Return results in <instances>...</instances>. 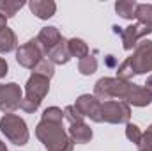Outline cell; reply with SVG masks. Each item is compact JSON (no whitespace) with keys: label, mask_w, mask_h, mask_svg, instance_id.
Segmentation results:
<instances>
[{"label":"cell","mask_w":152,"mask_h":151,"mask_svg":"<svg viewBox=\"0 0 152 151\" xmlns=\"http://www.w3.org/2000/svg\"><path fill=\"white\" fill-rule=\"evenodd\" d=\"M149 71H152V41L142 39L133 55L117 68V78L129 80L134 75H145Z\"/></svg>","instance_id":"cell-1"},{"label":"cell","mask_w":152,"mask_h":151,"mask_svg":"<svg viewBox=\"0 0 152 151\" xmlns=\"http://www.w3.org/2000/svg\"><path fill=\"white\" fill-rule=\"evenodd\" d=\"M36 137L48 151H73L75 142L71 141L69 133L64 130L62 123L44 121L41 119L36 126Z\"/></svg>","instance_id":"cell-2"},{"label":"cell","mask_w":152,"mask_h":151,"mask_svg":"<svg viewBox=\"0 0 152 151\" xmlns=\"http://www.w3.org/2000/svg\"><path fill=\"white\" fill-rule=\"evenodd\" d=\"M133 82L129 80H122L117 76H103L96 82L94 85V96L99 101H110L113 98H118L120 101H126L131 94L133 89Z\"/></svg>","instance_id":"cell-3"},{"label":"cell","mask_w":152,"mask_h":151,"mask_svg":"<svg viewBox=\"0 0 152 151\" xmlns=\"http://www.w3.org/2000/svg\"><path fill=\"white\" fill-rule=\"evenodd\" d=\"M48 91H50V78H46V76H42V75H37V73H32L30 78L27 80L25 98L21 100L20 109L28 114L36 112L41 107L44 96L48 94Z\"/></svg>","instance_id":"cell-4"},{"label":"cell","mask_w":152,"mask_h":151,"mask_svg":"<svg viewBox=\"0 0 152 151\" xmlns=\"http://www.w3.org/2000/svg\"><path fill=\"white\" fill-rule=\"evenodd\" d=\"M0 130L5 135V139L16 146H25L30 139L25 119L16 114H4L0 119Z\"/></svg>","instance_id":"cell-5"},{"label":"cell","mask_w":152,"mask_h":151,"mask_svg":"<svg viewBox=\"0 0 152 151\" xmlns=\"http://www.w3.org/2000/svg\"><path fill=\"white\" fill-rule=\"evenodd\" d=\"M101 119L110 124H127L131 119V107L120 100L101 101Z\"/></svg>","instance_id":"cell-6"},{"label":"cell","mask_w":152,"mask_h":151,"mask_svg":"<svg viewBox=\"0 0 152 151\" xmlns=\"http://www.w3.org/2000/svg\"><path fill=\"white\" fill-rule=\"evenodd\" d=\"M44 59V52L39 44L37 38L27 41L25 44H21L18 50H16V61L20 66L27 68V70H34L39 62Z\"/></svg>","instance_id":"cell-7"},{"label":"cell","mask_w":152,"mask_h":151,"mask_svg":"<svg viewBox=\"0 0 152 151\" xmlns=\"http://www.w3.org/2000/svg\"><path fill=\"white\" fill-rule=\"evenodd\" d=\"M23 100L21 87L16 82L0 84V110L4 114H12L20 109Z\"/></svg>","instance_id":"cell-8"},{"label":"cell","mask_w":152,"mask_h":151,"mask_svg":"<svg viewBox=\"0 0 152 151\" xmlns=\"http://www.w3.org/2000/svg\"><path fill=\"white\" fill-rule=\"evenodd\" d=\"M75 107L83 117H90L94 123H103L101 119V101L94 94H81L75 101Z\"/></svg>","instance_id":"cell-9"},{"label":"cell","mask_w":152,"mask_h":151,"mask_svg":"<svg viewBox=\"0 0 152 151\" xmlns=\"http://www.w3.org/2000/svg\"><path fill=\"white\" fill-rule=\"evenodd\" d=\"M149 34H152V27L142 25V23H133V25L122 29L120 38H122V46H124V50L131 52L133 48L138 46V43H140L142 39L145 38V36H149Z\"/></svg>","instance_id":"cell-10"},{"label":"cell","mask_w":152,"mask_h":151,"mask_svg":"<svg viewBox=\"0 0 152 151\" xmlns=\"http://www.w3.org/2000/svg\"><path fill=\"white\" fill-rule=\"evenodd\" d=\"M62 39L64 38H62V34L58 32L57 27H44L37 34V41L41 44V48H42V52H44V55H48Z\"/></svg>","instance_id":"cell-11"},{"label":"cell","mask_w":152,"mask_h":151,"mask_svg":"<svg viewBox=\"0 0 152 151\" xmlns=\"http://www.w3.org/2000/svg\"><path fill=\"white\" fill-rule=\"evenodd\" d=\"M28 7H30L32 14H36L39 20H48L57 11V4L53 0H30Z\"/></svg>","instance_id":"cell-12"},{"label":"cell","mask_w":152,"mask_h":151,"mask_svg":"<svg viewBox=\"0 0 152 151\" xmlns=\"http://www.w3.org/2000/svg\"><path fill=\"white\" fill-rule=\"evenodd\" d=\"M126 103L131 107H147V105H151L152 103V94L143 87V85H138V84H134L133 85V89H131V94H129V98L126 100Z\"/></svg>","instance_id":"cell-13"},{"label":"cell","mask_w":152,"mask_h":151,"mask_svg":"<svg viewBox=\"0 0 152 151\" xmlns=\"http://www.w3.org/2000/svg\"><path fill=\"white\" fill-rule=\"evenodd\" d=\"M71 141L76 144H87L92 141V128L87 124V123H76V124H69V130H67Z\"/></svg>","instance_id":"cell-14"},{"label":"cell","mask_w":152,"mask_h":151,"mask_svg":"<svg viewBox=\"0 0 152 151\" xmlns=\"http://www.w3.org/2000/svg\"><path fill=\"white\" fill-rule=\"evenodd\" d=\"M48 61L51 64H67L71 61V53H69V48H67V39H62L50 53H48Z\"/></svg>","instance_id":"cell-15"},{"label":"cell","mask_w":152,"mask_h":151,"mask_svg":"<svg viewBox=\"0 0 152 151\" xmlns=\"http://www.w3.org/2000/svg\"><path fill=\"white\" fill-rule=\"evenodd\" d=\"M16 46H18V38L14 30H11L9 27L0 29V53H9L16 50Z\"/></svg>","instance_id":"cell-16"},{"label":"cell","mask_w":152,"mask_h":151,"mask_svg":"<svg viewBox=\"0 0 152 151\" xmlns=\"http://www.w3.org/2000/svg\"><path fill=\"white\" fill-rule=\"evenodd\" d=\"M136 7H138V2H134V0H118V2H115V13L124 20H133L134 14H136Z\"/></svg>","instance_id":"cell-17"},{"label":"cell","mask_w":152,"mask_h":151,"mask_svg":"<svg viewBox=\"0 0 152 151\" xmlns=\"http://www.w3.org/2000/svg\"><path fill=\"white\" fill-rule=\"evenodd\" d=\"M67 48H69V53L71 57H76V59H85L88 55V44L80 38H71L67 39Z\"/></svg>","instance_id":"cell-18"},{"label":"cell","mask_w":152,"mask_h":151,"mask_svg":"<svg viewBox=\"0 0 152 151\" xmlns=\"http://www.w3.org/2000/svg\"><path fill=\"white\" fill-rule=\"evenodd\" d=\"M23 5V0H0V14H4L5 18H12Z\"/></svg>","instance_id":"cell-19"},{"label":"cell","mask_w":152,"mask_h":151,"mask_svg":"<svg viewBox=\"0 0 152 151\" xmlns=\"http://www.w3.org/2000/svg\"><path fill=\"white\" fill-rule=\"evenodd\" d=\"M134 18L138 20V23L152 27V4H138Z\"/></svg>","instance_id":"cell-20"},{"label":"cell","mask_w":152,"mask_h":151,"mask_svg":"<svg viewBox=\"0 0 152 151\" xmlns=\"http://www.w3.org/2000/svg\"><path fill=\"white\" fill-rule=\"evenodd\" d=\"M78 71L81 73V75L88 76V75H94L96 71H97V59L94 57V55H87L85 59H81L80 62H78Z\"/></svg>","instance_id":"cell-21"},{"label":"cell","mask_w":152,"mask_h":151,"mask_svg":"<svg viewBox=\"0 0 152 151\" xmlns=\"http://www.w3.org/2000/svg\"><path fill=\"white\" fill-rule=\"evenodd\" d=\"M32 73L42 75V76H46V78H50V80H51V76L55 75V64H51L48 59H42L37 66L32 70Z\"/></svg>","instance_id":"cell-22"},{"label":"cell","mask_w":152,"mask_h":151,"mask_svg":"<svg viewBox=\"0 0 152 151\" xmlns=\"http://www.w3.org/2000/svg\"><path fill=\"white\" fill-rule=\"evenodd\" d=\"M41 119H44V121H53V123H62V121H64V110L58 109V107H48V109L42 112Z\"/></svg>","instance_id":"cell-23"},{"label":"cell","mask_w":152,"mask_h":151,"mask_svg":"<svg viewBox=\"0 0 152 151\" xmlns=\"http://www.w3.org/2000/svg\"><path fill=\"white\" fill-rule=\"evenodd\" d=\"M64 119H67V121H69V124L85 123V117L78 112V109H76L75 105H67V107L64 109Z\"/></svg>","instance_id":"cell-24"},{"label":"cell","mask_w":152,"mask_h":151,"mask_svg":"<svg viewBox=\"0 0 152 151\" xmlns=\"http://www.w3.org/2000/svg\"><path fill=\"white\" fill-rule=\"evenodd\" d=\"M142 135H143V132L140 130L138 124H134V123H127V124H126V137H127L131 142H134L136 146H138Z\"/></svg>","instance_id":"cell-25"},{"label":"cell","mask_w":152,"mask_h":151,"mask_svg":"<svg viewBox=\"0 0 152 151\" xmlns=\"http://www.w3.org/2000/svg\"><path fill=\"white\" fill-rule=\"evenodd\" d=\"M138 151H152V124L143 132L140 142H138Z\"/></svg>","instance_id":"cell-26"},{"label":"cell","mask_w":152,"mask_h":151,"mask_svg":"<svg viewBox=\"0 0 152 151\" xmlns=\"http://www.w3.org/2000/svg\"><path fill=\"white\" fill-rule=\"evenodd\" d=\"M7 73H9V66H7V61L0 57V78H4V76L7 75Z\"/></svg>","instance_id":"cell-27"},{"label":"cell","mask_w":152,"mask_h":151,"mask_svg":"<svg viewBox=\"0 0 152 151\" xmlns=\"http://www.w3.org/2000/svg\"><path fill=\"white\" fill-rule=\"evenodd\" d=\"M104 59H106V66H108V68H115V66L118 68V64H117V59H115L113 55H106Z\"/></svg>","instance_id":"cell-28"},{"label":"cell","mask_w":152,"mask_h":151,"mask_svg":"<svg viewBox=\"0 0 152 151\" xmlns=\"http://www.w3.org/2000/svg\"><path fill=\"white\" fill-rule=\"evenodd\" d=\"M143 87H145V89H147V91L152 94V75L147 76V82H145V85H143Z\"/></svg>","instance_id":"cell-29"},{"label":"cell","mask_w":152,"mask_h":151,"mask_svg":"<svg viewBox=\"0 0 152 151\" xmlns=\"http://www.w3.org/2000/svg\"><path fill=\"white\" fill-rule=\"evenodd\" d=\"M4 27H7V18L4 14H0V29H4Z\"/></svg>","instance_id":"cell-30"},{"label":"cell","mask_w":152,"mask_h":151,"mask_svg":"<svg viewBox=\"0 0 152 151\" xmlns=\"http://www.w3.org/2000/svg\"><path fill=\"white\" fill-rule=\"evenodd\" d=\"M0 151H7V148H5V144L0 141Z\"/></svg>","instance_id":"cell-31"}]
</instances>
